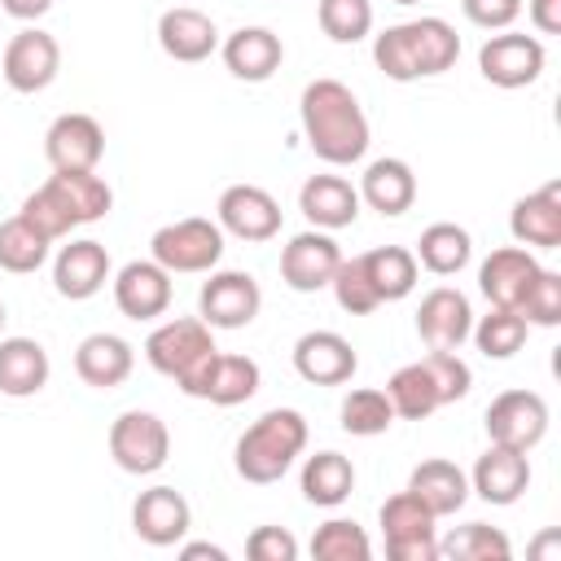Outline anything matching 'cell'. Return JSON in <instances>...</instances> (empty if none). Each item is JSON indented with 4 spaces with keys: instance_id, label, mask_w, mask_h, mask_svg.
Segmentation results:
<instances>
[{
    "instance_id": "1",
    "label": "cell",
    "mask_w": 561,
    "mask_h": 561,
    "mask_svg": "<svg viewBox=\"0 0 561 561\" xmlns=\"http://www.w3.org/2000/svg\"><path fill=\"white\" fill-rule=\"evenodd\" d=\"M307 149L329 167H351L368 153V114L342 79H311L298 96Z\"/></svg>"
},
{
    "instance_id": "2",
    "label": "cell",
    "mask_w": 561,
    "mask_h": 561,
    "mask_svg": "<svg viewBox=\"0 0 561 561\" xmlns=\"http://www.w3.org/2000/svg\"><path fill=\"white\" fill-rule=\"evenodd\" d=\"M110 206H114V193H110V184L96 171H53L35 193H26L18 215L39 237L61 241L70 228L105 219Z\"/></svg>"
},
{
    "instance_id": "3",
    "label": "cell",
    "mask_w": 561,
    "mask_h": 561,
    "mask_svg": "<svg viewBox=\"0 0 561 561\" xmlns=\"http://www.w3.org/2000/svg\"><path fill=\"white\" fill-rule=\"evenodd\" d=\"M456 57H460V35L443 18H412L373 35V61L394 83L443 75L456 66Z\"/></svg>"
},
{
    "instance_id": "4",
    "label": "cell",
    "mask_w": 561,
    "mask_h": 561,
    "mask_svg": "<svg viewBox=\"0 0 561 561\" xmlns=\"http://www.w3.org/2000/svg\"><path fill=\"white\" fill-rule=\"evenodd\" d=\"M302 447H307V416L298 408H272L237 438L232 469H237V478L267 486L289 473V465L302 456Z\"/></svg>"
},
{
    "instance_id": "5",
    "label": "cell",
    "mask_w": 561,
    "mask_h": 561,
    "mask_svg": "<svg viewBox=\"0 0 561 561\" xmlns=\"http://www.w3.org/2000/svg\"><path fill=\"white\" fill-rule=\"evenodd\" d=\"M215 351H219V346H215V333H210V324H206L202 316L162 320V324L145 337V359H149L162 377H171L188 399H193V390H197L206 364L215 359Z\"/></svg>"
},
{
    "instance_id": "6",
    "label": "cell",
    "mask_w": 561,
    "mask_h": 561,
    "mask_svg": "<svg viewBox=\"0 0 561 561\" xmlns=\"http://www.w3.org/2000/svg\"><path fill=\"white\" fill-rule=\"evenodd\" d=\"M149 254L153 263H162L171 276L175 272H210L224 259V228L215 219L188 215L175 224H162L149 237Z\"/></svg>"
},
{
    "instance_id": "7",
    "label": "cell",
    "mask_w": 561,
    "mask_h": 561,
    "mask_svg": "<svg viewBox=\"0 0 561 561\" xmlns=\"http://www.w3.org/2000/svg\"><path fill=\"white\" fill-rule=\"evenodd\" d=\"M110 456H114V465L123 473H136V478L158 473L167 465V456H171L167 421L158 412H140V408L114 416V425H110Z\"/></svg>"
},
{
    "instance_id": "8",
    "label": "cell",
    "mask_w": 561,
    "mask_h": 561,
    "mask_svg": "<svg viewBox=\"0 0 561 561\" xmlns=\"http://www.w3.org/2000/svg\"><path fill=\"white\" fill-rule=\"evenodd\" d=\"M486 438L513 451H535L548 434V403L535 390H504L486 403Z\"/></svg>"
},
{
    "instance_id": "9",
    "label": "cell",
    "mask_w": 561,
    "mask_h": 561,
    "mask_svg": "<svg viewBox=\"0 0 561 561\" xmlns=\"http://www.w3.org/2000/svg\"><path fill=\"white\" fill-rule=\"evenodd\" d=\"M434 513L412 495L399 491L381 504V535H386V557L390 561H434L438 557V535H434Z\"/></svg>"
},
{
    "instance_id": "10",
    "label": "cell",
    "mask_w": 561,
    "mask_h": 561,
    "mask_svg": "<svg viewBox=\"0 0 561 561\" xmlns=\"http://www.w3.org/2000/svg\"><path fill=\"white\" fill-rule=\"evenodd\" d=\"M548 66L543 39L522 35V31H500L478 48V70L486 83L513 92V88H530Z\"/></svg>"
},
{
    "instance_id": "11",
    "label": "cell",
    "mask_w": 561,
    "mask_h": 561,
    "mask_svg": "<svg viewBox=\"0 0 561 561\" xmlns=\"http://www.w3.org/2000/svg\"><path fill=\"white\" fill-rule=\"evenodd\" d=\"M263 307V289L250 272H210L197 294V316L210 329H245Z\"/></svg>"
},
{
    "instance_id": "12",
    "label": "cell",
    "mask_w": 561,
    "mask_h": 561,
    "mask_svg": "<svg viewBox=\"0 0 561 561\" xmlns=\"http://www.w3.org/2000/svg\"><path fill=\"white\" fill-rule=\"evenodd\" d=\"M57 70H61V44H57L48 31H39V26L18 31V35L9 39V48H4V61H0L4 83H9L13 92H22V96L44 92V88L57 79Z\"/></svg>"
},
{
    "instance_id": "13",
    "label": "cell",
    "mask_w": 561,
    "mask_h": 561,
    "mask_svg": "<svg viewBox=\"0 0 561 561\" xmlns=\"http://www.w3.org/2000/svg\"><path fill=\"white\" fill-rule=\"evenodd\" d=\"M44 158L53 162V171H96V162L105 158V127L92 114H57L44 131Z\"/></svg>"
},
{
    "instance_id": "14",
    "label": "cell",
    "mask_w": 561,
    "mask_h": 561,
    "mask_svg": "<svg viewBox=\"0 0 561 561\" xmlns=\"http://www.w3.org/2000/svg\"><path fill=\"white\" fill-rule=\"evenodd\" d=\"M215 224L237 241H272L280 232V202L259 184H228L215 206Z\"/></svg>"
},
{
    "instance_id": "15",
    "label": "cell",
    "mask_w": 561,
    "mask_h": 561,
    "mask_svg": "<svg viewBox=\"0 0 561 561\" xmlns=\"http://www.w3.org/2000/svg\"><path fill=\"white\" fill-rule=\"evenodd\" d=\"M337 263H342L337 241L324 228H307V232L289 237V245L280 250V280L294 294H316V289H324L333 280Z\"/></svg>"
},
{
    "instance_id": "16",
    "label": "cell",
    "mask_w": 561,
    "mask_h": 561,
    "mask_svg": "<svg viewBox=\"0 0 561 561\" xmlns=\"http://www.w3.org/2000/svg\"><path fill=\"white\" fill-rule=\"evenodd\" d=\"M359 368L355 346L333 329H311L294 342V373L311 386H346Z\"/></svg>"
},
{
    "instance_id": "17",
    "label": "cell",
    "mask_w": 561,
    "mask_h": 561,
    "mask_svg": "<svg viewBox=\"0 0 561 561\" xmlns=\"http://www.w3.org/2000/svg\"><path fill=\"white\" fill-rule=\"evenodd\" d=\"M539 272H543V267H539V259H535L526 245H500V250H491V254L482 259V267H478V289H482V298H486L491 307H513V311H517Z\"/></svg>"
},
{
    "instance_id": "18",
    "label": "cell",
    "mask_w": 561,
    "mask_h": 561,
    "mask_svg": "<svg viewBox=\"0 0 561 561\" xmlns=\"http://www.w3.org/2000/svg\"><path fill=\"white\" fill-rule=\"evenodd\" d=\"M114 302L127 320H158L171 307V272L153 259H131L114 276Z\"/></svg>"
},
{
    "instance_id": "19",
    "label": "cell",
    "mask_w": 561,
    "mask_h": 561,
    "mask_svg": "<svg viewBox=\"0 0 561 561\" xmlns=\"http://www.w3.org/2000/svg\"><path fill=\"white\" fill-rule=\"evenodd\" d=\"M193 526V508L175 486H149L136 495L131 504V530L149 543V548H171L188 535Z\"/></svg>"
},
{
    "instance_id": "20",
    "label": "cell",
    "mask_w": 561,
    "mask_h": 561,
    "mask_svg": "<svg viewBox=\"0 0 561 561\" xmlns=\"http://www.w3.org/2000/svg\"><path fill=\"white\" fill-rule=\"evenodd\" d=\"M473 329V307L460 289L451 285H438L421 298L416 307V333L430 351H460V342L469 337Z\"/></svg>"
},
{
    "instance_id": "21",
    "label": "cell",
    "mask_w": 561,
    "mask_h": 561,
    "mask_svg": "<svg viewBox=\"0 0 561 561\" xmlns=\"http://www.w3.org/2000/svg\"><path fill=\"white\" fill-rule=\"evenodd\" d=\"M526 486H530V460H526V451H513V447L491 443L473 460L469 491H478V500H486L495 508H508V504H517L526 495Z\"/></svg>"
},
{
    "instance_id": "22",
    "label": "cell",
    "mask_w": 561,
    "mask_h": 561,
    "mask_svg": "<svg viewBox=\"0 0 561 561\" xmlns=\"http://www.w3.org/2000/svg\"><path fill=\"white\" fill-rule=\"evenodd\" d=\"M110 280V250L92 237H79L70 245L57 250L53 259V289L70 302H83L92 294H101Z\"/></svg>"
},
{
    "instance_id": "23",
    "label": "cell",
    "mask_w": 561,
    "mask_h": 561,
    "mask_svg": "<svg viewBox=\"0 0 561 561\" xmlns=\"http://www.w3.org/2000/svg\"><path fill=\"white\" fill-rule=\"evenodd\" d=\"M508 232L526 250H557L561 245V180L526 193L508 210Z\"/></svg>"
},
{
    "instance_id": "24",
    "label": "cell",
    "mask_w": 561,
    "mask_h": 561,
    "mask_svg": "<svg viewBox=\"0 0 561 561\" xmlns=\"http://www.w3.org/2000/svg\"><path fill=\"white\" fill-rule=\"evenodd\" d=\"M219 53H224L228 75L241 79V83H263V79H272V75L280 70V61H285V44H280V35L267 31V26H241V31H232Z\"/></svg>"
},
{
    "instance_id": "25",
    "label": "cell",
    "mask_w": 561,
    "mask_h": 561,
    "mask_svg": "<svg viewBox=\"0 0 561 561\" xmlns=\"http://www.w3.org/2000/svg\"><path fill=\"white\" fill-rule=\"evenodd\" d=\"M298 210L307 215L311 228H324V232L351 228L359 219V188L346 175H311L298 188Z\"/></svg>"
},
{
    "instance_id": "26",
    "label": "cell",
    "mask_w": 561,
    "mask_h": 561,
    "mask_svg": "<svg viewBox=\"0 0 561 561\" xmlns=\"http://www.w3.org/2000/svg\"><path fill=\"white\" fill-rule=\"evenodd\" d=\"M136 368V351L127 337L118 333H88L79 346H75V373L83 386L92 390H114L131 377Z\"/></svg>"
},
{
    "instance_id": "27",
    "label": "cell",
    "mask_w": 561,
    "mask_h": 561,
    "mask_svg": "<svg viewBox=\"0 0 561 561\" xmlns=\"http://www.w3.org/2000/svg\"><path fill=\"white\" fill-rule=\"evenodd\" d=\"M158 44L171 61H206L215 48H219V26L202 13V9H188V4H175L158 18Z\"/></svg>"
},
{
    "instance_id": "28",
    "label": "cell",
    "mask_w": 561,
    "mask_h": 561,
    "mask_svg": "<svg viewBox=\"0 0 561 561\" xmlns=\"http://www.w3.org/2000/svg\"><path fill=\"white\" fill-rule=\"evenodd\" d=\"M259 381H263V373H259V364L250 355L215 351V359L206 364L193 399H206L215 408H237V403H245V399L259 394Z\"/></svg>"
},
{
    "instance_id": "29",
    "label": "cell",
    "mask_w": 561,
    "mask_h": 561,
    "mask_svg": "<svg viewBox=\"0 0 561 561\" xmlns=\"http://www.w3.org/2000/svg\"><path fill=\"white\" fill-rule=\"evenodd\" d=\"M359 202H368L381 219L408 215L416 202V175L403 158H377L359 175Z\"/></svg>"
},
{
    "instance_id": "30",
    "label": "cell",
    "mask_w": 561,
    "mask_h": 561,
    "mask_svg": "<svg viewBox=\"0 0 561 561\" xmlns=\"http://www.w3.org/2000/svg\"><path fill=\"white\" fill-rule=\"evenodd\" d=\"M403 491H412L434 517H451V513H460L465 500H469V473H465L460 465L434 456V460H421V465L408 473V486H403Z\"/></svg>"
},
{
    "instance_id": "31",
    "label": "cell",
    "mask_w": 561,
    "mask_h": 561,
    "mask_svg": "<svg viewBox=\"0 0 561 561\" xmlns=\"http://www.w3.org/2000/svg\"><path fill=\"white\" fill-rule=\"evenodd\" d=\"M48 351L35 337H0V394L31 399L48 386Z\"/></svg>"
},
{
    "instance_id": "32",
    "label": "cell",
    "mask_w": 561,
    "mask_h": 561,
    "mask_svg": "<svg viewBox=\"0 0 561 561\" xmlns=\"http://www.w3.org/2000/svg\"><path fill=\"white\" fill-rule=\"evenodd\" d=\"M355 491V465L342 451H316L302 465V500L316 508H337Z\"/></svg>"
},
{
    "instance_id": "33",
    "label": "cell",
    "mask_w": 561,
    "mask_h": 561,
    "mask_svg": "<svg viewBox=\"0 0 561 561\" xmlns=\"http://www.w3.org/2000/svg\"><path fill=\"white\" fill-rule=\"evenodd\" d=\"M359 259H364V272H368V280H373L381 302H399V298H408L416 289L421 263H416V254L408 245H377V250H368Z\"/></svg>"
},
{
    "instance_id": "34",
    "label": "cell",
    "mask_w": 561,
    "mask_h": 561,
    "mask_svg": "<svg viewBox=\"0 0 561 561\" xmlns=\"http://www.w3.org/2000/svg\"><path fill=\"white\" fill-rule=\"evenodd\" d=\"M416 263L425 267V272H434V276H456L469 259H473V237L460 228V224H430L425 232H421V241H416Z\"/></svg>"
},
{
    "instance_id": "35",
    "label": "cell",
    "mask_w": 561,
    "mask_h": 561,
    "mask_svg": "<svg viewBox=\"0 0 561 561\" xmlns=\"http://www.w3.org/2000/svg\"><path fill=\"white\" fill-rule=\"evenodd\" d=\"M386 399H390L394 416H403V421H425L430 412L443 408V403H438V390H434V377H430V368H425L421 359H416V364H403V368L390 373V381H386Z\"/></svg>"
},
{
    "instance_id": "36",
    "label": "cell",
    "mask_w": 561,
    "mask_h": 561,
    "mask_svg": "<svg viewBox=\"0 0 561 561\" xmlns=\"http://www.w3.org/2000/svg\"><path fill=\"white\" fill-rule=\"evenodd\" d=\"M469 337L478 342V351H482L486 359H513V355L526 346L530 324H526L522 311H513V307H491V311L469 329Z\"/></svg>"
},
{
    "instance_id": "37",
    "label": "cell",
    "mask_w": 561,
    "mask_h": 561,
    "mask_svg": "<svg viewBox=\"0 0 561 561\" xmlns=\"http://www.w3.org/2000/svg\"><path fill=\"white\" fill-rule=\"evenodd\" d=\"M438 557H451V561H508L513 543H508V535L500 526L465 522L447 539H438Z\"/></svg>"
},
{
    "instance_id": "38",
    "label": "cell",
    "mask_w": 561,
    "mask_h": 561,
    "mask_svg": "<svg viewBox=\"0 0 561 561\" xmlns=\"http://www.w3.org/2000/svg\"><path fill=\"white\" fill-rule=\"evenodd\" d=\"M337 421H342V430L355 434V438H377V434H386V430L394 425V408H390L386 390L359 386V390H351V394L342 399Z\"/></svg>"
},
{
    "instance_id": "39",
    "label": "cell",
    "mask_w": 561,
    "mask_h": 561,
    "mask_svg": "<svg viewBox=\"0 0 561 561\" xmlns=\"http://www.w3.org/2000/svg\"><path fill=\"white\" fill-rule=\"evenodd\" d=\"M48 237H39L22 215L4 219L0 224V267L13 272V276H26V272H39L44 259H48Z\"/></svg>"
},
{
    "instance_id": "40",
    "label": "cell",
    "mask_w": 561,
    "mask_h": 561,
    "mask_svg": "<svg viewBox=\"0 0 561 561\" xmlns=\"http://www.w3.org/2000/svg\"><path fill=\"white\" fill-rule=\"evenodd\" d=\"M311 557H320V561H368V557H373V539L364 535L359 522H351V517H329V522L316 526V535H311Z\"/></svg>"
},
{
    "instance_id": "41",
    "label": "cell",
    "mask_w": 561,
    "mask_h": 561,
    "mask_svg": "<svg viewBox=\"0 0 561 561\" xmlns=\"http://www.w3.org/2000/svg\"><path fill=\"white\" fill-rule=\"evenodd\" d=\"M316 18L333 44H359L373 31V0H320Z\"/></svg>"
},
{
    "instance_id": "42",
    "label": "cell",
    "mask_w": 561,
    "mask_h": 561,
    "mask_svg": "<svg viewBox=\"0 0 561 561\" xmlns=\"http://www.w3.org/2000/svg\"><path fill=\"white\" fill-rule=\"evenodd\" d=\"M329 289H333L337 307H342V311H351V316H368V311H377V307H381V298H377V289H373V280H368V272H364V259H359V254L337 263V272H333V280H329Z\"/></svg>"
},
{
    "instance_id": "43",
    "label": "cell",
    "mask_w": 561,
    "mask_h": 561,
    "mask_svg": "<svg viewBox=\"0 0 561 561\" xmlns=\"http://www.w3.org/2000/svg\"><path fill=\"white\" fill-rule=\"evenodd\" d=\"M522 320L526 324H539V329H557L561 324V272H552V267H543L539 276H535V285L526 289V298H522Z\"/></svg>"
},
{
    "instance_id": "44",
    "label": "cell",
    "mask_w": 561,
    "mask_h": 561,
    "mask_svg": "<svg viewBox=\"0 0 561 561\" xmlns=\"http://www.w3.org/2000/svg\"><path fill=\"white\" fill-rule=\"evenodd\" d=\"M421 364H425V368H430V377H434L438 403H456V399H465V394H469L473 373H469V364H465L456 351H430Z\"/></svg>"
},
{
    "instance_id": "45",
    "label": "cell",
    "mask_w": 561,
    "mask_h": 561,
    "mask_svg": "<svg viewBox=\"0 0 561 561\" xmlns=\"http://www.w3.org/2000/svg\"><path fill=\"white\" fill-rule=\"evenodd\" d=\"M245 557L250 561H294L298 539L285 526H254L250 539H245Z\"/></svg>"
},
{
    "instance_id": "46",
    "label": "cell",
    "mask_w": 561,
    "mask_h": 561,
    "mask_svg": "<svg viewBox=\"0 0 561 561\" xmlns=\"http://www.w3.org/2000/svg\"><path fill=\"white\" fill-rule=\"evenodd\" d=\"M460 9L482 31H508L522 18V0H460Z\"/></svg>"
},
{
    "instance_id": "47",
    "label": "cell",
    "mask_w": 561,
    "mask_h": 561,
    "mask_svg": "<svg viewBox=\"0 0 561 561\" xmlns=\"http://www.w3.org/2000/svg\"><path fill=\"white\" fill-rule=\"evenodd\" d=\"M526 13L539 35H561V0H526Z\"/></svg>"
},
{
    "instance_id": "48",
    "label": "cell",
    "mask_w": 561,
    "mask_h": 561,
    "mask_svg": "<svg viewBox=\"0 0 561 561\" xmlns=\"http://www.w3.org/2000/svg\"><path fill=\"white\" fill-rule=\"evenodd\" d=\"M0 9L9 18H18V22H35V18H44L53 9V0H0Z\"/></svg>"
},
{
    "instance_id": "49",
    "label": "cell",
    "mask_w": 561,
    "mask_h": 561,
    "mask_svg": "<svg viewBox=\"0 0 561 561\" xmlns=\"http://www.w3.org/2000/svg\"><path fill=\"white\" fill-rule=\"evenodd\" d=\"M180 557H184V561H202V557H210V561H228V552H224L219 543H206V539H202V543H180Z\"/></svg>"
},
{
    "instance_id": "50",
    "label": "cell",
    "mask_w": 561,
    "mask_h": 561,
    "mask_svg": "<svg viewBox=\"0 0 561 561\" xmlns=\"http://www.w3.org/2000/svg\"><path fill=\"white\" fill-rule=\"evenodd\" d=\"M557 548H561V535H557V530H548V535H539V543H535L530 552H535V557H548V552H557Z\"/></svg>"
},
{
    "instance_id": "51",
    "label": "cell",
    "mask_w": 561,
    "mask_h": 561,
    "mask_svg": "<svg viewBox=\"0 0 561 561\" xmlns=\"http://www.w3.org/2000/svg\"><path fill=\"white\" fill-rule=\"evenodd\" d=\"M4 320H9V316H4V302H0V333H4Z\"/></svg>"
},
{
    "instance_id": "52",
    "label": "cell",
    "mask_w": 561,
    "mask_h": 561,
    "mask_svg": "<svg viewBox=\"0 0 561 561\" xmlns=\"http://www.w3.org/2000/svg\"><path fill=\"white\" fill-rule=\"evenodd\" d=\"M394 4H421V0H394Z\"/></svg>"
}]
</instances>
